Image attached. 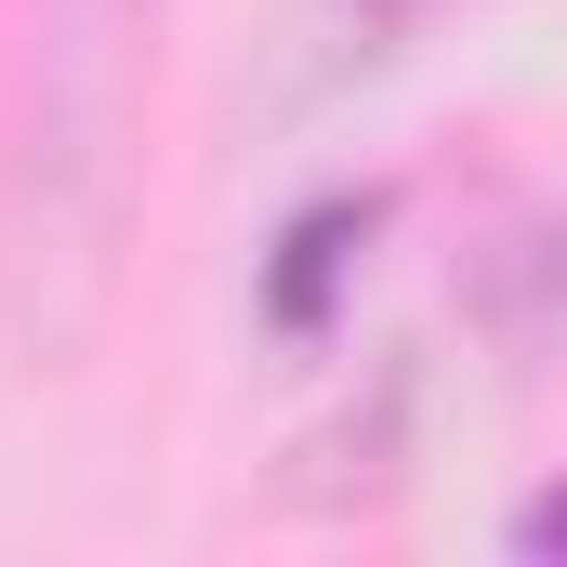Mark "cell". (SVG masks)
Returning <instances> with one entry per match:
<instances>
[{
  "mask_svg": "<svg viewBox=\"0 0 567 567\" xmlns=\"http://www.w3.org/2000/svg\"><path fill=\"white\" fill-rule=\"evenodd\" d=\"M158 27L172 0H27L0 106V343L80 370L120 317L158 145Z\"/></svg>",
  "mask_w": 567,
  "mask_h": 567,
  "instance_id": "6da1fadb",
  "label": "cell"
},
{
  "mask_svg": "<svg viewBox=\"0 0 567 567\" xmlns=\"http://www.w3.org/2000/svg\"><path fill=\"white\" fill-rule=\"evenodd\" d=\"M370 225H383V198H317V212H290L278 265H265V330H317V317H330V290L357 278Z\"/></svg>",
  "mask_w": 567,
  "mask_h": 567,
  "instance_id": "7a4b0ae2",
  "label": "cell"
},
{
  "mask_svg": "<svg viewBox=\"0 0 567 567\" xmlns=\"http://www.w3.org/2000/svg\"><path fill=\"white\" fill-rule=\"evenodd\" d=\"M515 555H567V475L542 502H515Z\"/></svg>",
  "mask_w": 567,
  "mask_h": 567,
  "instance_id": "3957f363",
  "label": "cell"
}]
</instances>
